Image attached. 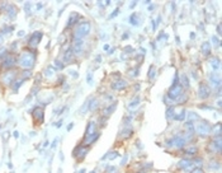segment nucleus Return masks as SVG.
I'll use <instances>...</instances> for the list:
<instances>
[{
  "mask_svg": "<svg viewBox=\"0 0 222 173\" xmlns=\"http://www.w3.org/2000/svg\"><path fill=\"white\" fill-rule=\"evenodd\" d=\"M182 94H183V86L180 84H176V85H172V88L169 89L166 97L173 102V101H176Z\"/></svg>",
  "mask_w": 222,
  "mask_h": 173,
  "instance_id": "7ed1b4c3",
  "label": "nucleus"
},
{
  "mask_svg": "<svg viewBox=\"0 0 222 173\" xmlns=\"http://www.w3.org/2000/svg\"><path fill=\"white\" fill-rule=\"evenodd\" d=\"M79 173H85V169H81V171H80Z\"/></svg>",
  "mask_w": 222,
  "mask_h": 173,
  "instance_id": "58836bf2",
  "label": "nucleus"
},
{
  "mask_svg": "<svg viewBox=\"0 0 222 173\" xmlns=\"http://www.w3.org/2000/svg\"><path fill=\"white\" fill-rule=\"evenodd\" d=\"M54 71H55V69L54 68H47L46 69V77H52V75H54Z\"/></svg>",
  "mask_w": 222,
  "mask_h": 173,
  "instance_id": "f704fd0d",
  "label": "nucleus"
},
{
  "mask_svg": "<svg viewBox=\"0 0 222 173\" xmlns=\"http://www.w3.org/2000/svg\"><path fill=\"white\" fill-rule=\"evenodd\" d=\"M140 102H141V98H140V97H139V95H137V97H135V98H133V99L130 102V104H128V108H130V110H135V108H136L137 106L140 104Z\"/></svg>",
  "mask_w": 222,
  "mask_h": 173,
  "instance_id": "f3484780",
  "label": "nucleus"
},
{
  "mask_svg": "<svg viewBox=\"0 0 222 173\" xmlns=\"http://www.w3.org/2000/svg\"><path fill=\"white\" fill-rule=\"evenodd\" d=\"M202 52H203L204 56H208L209 53H211V43H209V42H203V45H202Z\"/></svg>",
  "mask_w": 222,
  "mask_h": 173,
  "instance_id": "a211bd4d",
  "label": "nucleus"
},
{
  "mask_svg": "<svg viewBox=\"0 0 222 173\" xmlns=\"http://www.w3.org/2000/svg\"><path fill=\"white\" fill-rule=\"evenodd\" d=\"M185 117H187L185 110H182V111L179 112L178 115H175V116H174V120H176V121H183V120H185Z\"/></svg>",
  "mask_w": 222,
  "mask_h": 173,
  "instance_id": "5701e85b",
  "label": "nucleus"
},
{
  "mask_svg": "<svg viewBox=\"0 0 222 173\" xmlns=\"http://www.w3.org/2000/svg\"><path fill=\"white\" fill-rule=\"evenodd\" d=\"M126 86H127V82H126V80H123V79H119V80L114 82V83L112 84V88H113V89H115V91H121V89L126 88Z\"/></svg>",
  "mask_w": 222,
  "mask_h": 173,
  "instance_id": "f8f14e48",
  "label": "nucleus"
},
{
  "mask_svg": "<svg viewBox=\"0 0 222 173\" xmlns=\"http://www.w3.org/2000/svg\"><path fill=\"white\" fill-rule=\"evenodd\" d=\"M180 85L183 86V88H188L189 86V80L187 78V75H182L180 77Z\"/></svg>",
  "mask_w": 222,
  "mask_h": 173,
  "instance_id": "393cba45",
  "label": "nucleus"
},
{
  "mask_svg": "<svg viewBox=\"0 0 222 173\" xmlns=\"http://www.w3.org/2000/svg\"><path fill=\"white\" fill-rule=\"evenodd\" d=\"M72 55H74V50L70 49V50L65 53V61H70V60L72 59Z\"/></svg>",
  "mask_w": 222,
  "mask_h": 173,
  "instance_id": "72a5a7b5",
  "label": "nucleus"
},
{
  "mask_svg": "<svg viewBox=\"0 0 222 173\" xmlns=\"http://www.w3.org/2000/svg\"><path fill=\"white\" fill-rule=\"evenodd\" d=\"M185 127L188 129V131H189L190 134H193V133H194V122L188 121V122L185 124Z\"/></svg>",
  "mask_w": 222,
  "mask_h": 173,
  "instance_id": "2f4dec72",
  "label": "nucleus"
},
{
  "mask_svg": "<svg viewBox=\"0 0 222 173\" xmlns=\"http://www.w3.org/2000/svg\"><path fill=\"white\" fill-rule=\"evenodd\" d=\"M197 151H198V149H197V146H189V148H187L185 150H184V153L187 154V155H196L197 154Z\"/></svg>",
  "mask_w": 222,
  "mask_h": 173,
  "instance_id": "aec40b11",
  "label": "nucleus"
},
{
  "mask_svg": "<svg viewBox=\"0 0 222 173\" xmlns=\"http://www.w3.org/2000/svg\"><path fill=\"white\" fill-rule=\"evenodd\" d=\"M79 14L78 13H72V15H70V19H69V26H72L74 23H76V19H79Z\"/></svg>",
  "mask_w": 222,
  "mask_h": 173,
  "instance_id": "cd10ccee",
  "label": "nucleus"
},
{
  "mask_svg": "<svg viewBox=\"0 0 222 173\" xmlns=\"http://www.w3.org/2000/svg\"><path fill=\"white\" fill-rule=\"evenodd\" d=\"M209 169L211 171H218L220 169V163L218 162H211V164H209Z\"/></svg>",
  "mask_w": 222,
  "mask_h": 173,
  "instance_id": "7c9ffc66",
  "label": "nucleus"
},
{
  "mask_svg": "<svg viewBox=\"0 0 222 173\" xmlns=\"http://www.w3.org/2000/svg\"><path fill=\"white\" fill-rule=\"evenodd\" d=\"M41 38H42V33H41V32H34V33L29 37V45L33 46V47L37 46L38 43L41 42Z\"/></svg>",
  "mask_w": 222,
  "mask_h": 173,
  "instance_id": "9d476101",
  "label": "nucleus"
},
{
  "mask_svg": "<svg viewBox=\"0 0 222 173\" xmlns=\"http://www.w3.org/2000/svg\"><path fill=\"white\" fill-rule=\"evenodd\" d=\"M209 65H211V68L213 69V71L218 70L221 68V62H220V59L218 57H213V59H211L209 61Z\"/></svg>",
  "mask_w": 222,
  "mask_h": 173,
  "instance_id": "4468645a",
  "label": "nucleus"
},
{
  "mask_svg": "<svg viewBox=\"0 0 222 173\" xmlns=\"http://www.w3.org/2000/svg\"><path fill=\"white\" fill-rule=\"evenodd\" d=\"M83 45H84L83 40H76V38H75V43H74V47H72L74 52H75V53H81V51H83Z\"/></svg>",
  "mask_w": 222,
  "mask_h": 173,
  "instance_id": "ddd939ff",
  "label": "nucleus"
},
{
  "mask_svg": "<svg viewBox=\"0 0 222 173\" xmlns=\"http://www.w3.org/2000/svg\"><path fill=\"white\" fill-rule=\"evenodd\" d=\"M174 116H175L174 107H169L166 110V118H168V120H172V118H174Z\"/></svg>",
  "mask_w": 222,
  "mask_h": 173,
  "instance_id": "b1692460",
  "label": "nucleus"
},
{
  "mask_svg": "<svg viewBox=\"0 0 222 173\" xmlns=\"http://www.w3.org/2000/svg\"><path fill=\"white\" fill-rule=\"evenodd\" d=\"M185 139L182 135H175L172 139L168 140V146L170 148H183L185 145Z\"/></svg>",
  "mask_w": 222,
  "mask_h": 173,
  "instance_id": "39448f33",
  "label": "nucleus"
},
{
  "mask_svg": "<svg viewBox=\"0 0 222 173\" xmlns=\"http://www.w3.org/2000/svg\"><path fill=\"white\" fill-rule=\"evenodd\" d=\"M208 79H209V83L213 85V88H221V78L217 73H211L208 75Z\"/></svg>",
  "mask_w": 222,
  "mask_h": 173,
  "instance_id": "6e6552de",
  "label": "nucleus"
},
{
  "mask_svg": "<svg viewBox=\"0 0 222 173\" xmlns=\"http://www.w3.org/2000/svg\"><path fill=\"white\" fill-rule=\"evenodd\" d=\"M178 167L183 171H189V169L193 168V162L190 159H182V160H179Z\"/></svg>",
  "mask_w": 222,
  "mask_h": 173,
  "instance_id": "1a4fd4ad",
  "label": "nucleus"
},
{
  "mask_svg": "<svg viewBox=\"0 0 222 173\" xmlns=\"http://www.w3.org/2000/svg\"><path fill=\"white\" fill-rule=\"evenodd\" d=\"M130 23H131L132 26H139V24H140L139 14H137V13H132L131 17H130Z\"/></svg>",
  "mask_w": 222,
  "mask_h": 173,
  "instance_id": "dca6fc26",
  "label": "nucleus"
},
{
  "mask_svg": "<svg viewBox=\"0 0 222 173\" xmlns=\"http://www.w3.org/2000/svg\"><path fill=\"white\" fill-rule=\"evenodd\" d=\"M115 107H117V104H115V103L113 104V107H112V106H108L107 108H104V111H103V115H104L105 117H108V116H109V115H111V113H112V112H113V111L115 110Z\"/></svg>",
  "mask_w": 222,
  "mask_h": 173,
  "instance_id": "4be33fe9",
  "label": "nucleus"
},
{
  "mask_svg": "<svg viewBox=\"0 0 222 173\" xmlns=\"http://www.w3.org/2000/svg\"><path fill=\"white\" fill-rule=\"evenodd\" d=\"M98 106H99V102L95 99V98H93L91 102H90V104H89V111H95Z\"/></svg>",
  "mask_w": 222,
  "mask_h": 173,
  "instance_id": "a878e982",
  "label": "nucleus"
},
{
  "mask_svg": "<svg viewBox=\"0 0 222 173\" xmlns=\"http://www.w3.org/2000/svg\"><path fill=\"white\" fill-rule=\"evenodd\" d=\"M190 173H204L202 168H193V171L190 172Z\"/></svg>",
  "mask_w": 222,
  "mask_h": 173,
  "instance_id": "e433bc0d",
  "label": "nucleus"
},
{
  "mask_svg": "<svg viewBox=\"0 0 222 173\" xmlns=\"http://www.w3.org/2000/svg\"><path fill=\"white\" fill-rule=\"evenodd\" d=\"M132 133H133V131H132V129H126V130H123V131L121 133V134H124V135H122V136H119V137L127 139V137H130V136H131Z\"/></svg>",
  "mask_w": 222,
  "mask_h": 173,
  "instance_id": "c756f323",
  "label": "nucleus"
},
{
  "mask_svg": "<svg viewBox=\"0 0 222 173\" xmlns=\"http://www.w3.org/2000/svg\"><path fill=\"white\" fill-rule=\"evenodd\" d=\"M87 153H88V146H85V145H79L78 148H75L72 155L75 157V158H78V159H83L84 157H85Z\"/></svg>",
  "mask_w": 222,
  "mask_h": 173,
  "instance_id": "0eeeda50",
  "label": "nucleus"
},
{
  "mask_svg": "<svg viewBox=\"0 0 222 173\" xmlns=\"http://www.w3.org/2000/svg\"><path fill=\"white\" fill-rule=\"evenodd\" d=\"M194 130L197 131V134H198L199 136L206 137V136H208L209 133H211V126H209V124H208L207 121H200V124H198L197 127H194Z\"/></svg>",
  "mask_w": 222,
  "mask_h": 173,
  "instance_id": "20e7f679",
  "label": "nucleus"
},
{
  "mask_svg": "<svg viewBox=\"0 0 222 173\" xmlns=\"http://www.w3.org/2000/svg\"><path fill=\"white\" fill-rule=\"evenodd\" d=\"M188 117H189V121H190V122H194V121L199 120V116H198L196 112H189V113H188Z\"/></svg>",
  "mask_w": 222,
  "mask_h": 173,
  "instance_id": "c85d7f7f",
  "label": "nucleus"
},
{
  "mask_svg": "<svg viewBox=\"0 0 222 173\" xmlns=\"http://www.w3.org/2000/svg\"><path fill=\"white\" fill-rule=\"evenodd\" d=\"M155 75H156V68L150 66V69H149V79H154Z\"/></svg>",
  "mask_w": 222,
  "mask_h": 173,
  "instance_id": "473e14b6",
  "label": "nucleus"
},
{
  "mask_svg": "<svg viewBox=\"0 0 222 173\" xmlns=\"http://www.w3.org/2000/svg\"><path fill=\"white\" fill-rule=\"evenodd\" d=\"M212 42H213V45H216V46H220V40H218L216 36H213V37H212Z\"/></svg>",
  "mask_w": 222,
  "mask_h": 173,
  "instance_id": "c9c22d12",
  "label": "nucleus"
},
{
  "mask_svg": "<svg viewBox=\"0 0 222 173\" xmlns=\"http://www.w3.org/2000/svg\"><path fill=\"white\" fill-rule=\"evenodd\" d=\"M119 157V154L117 153V151H112V153H108L107 155H104L103 157V159H111V160H113V159H115V158H118Z\"/></svg>",
  "mask_w": 222,
  "mask_h": 173,
  "instance_id": "bb28decb",
  "label": "nucleus"
},
{
  "mask_svg": "<svg viewBox=\"0 0 222 173\" xmlns=\"http://www.w3.org/2000/svg\"><path fill=\"white\" fill-rule=\"evenodd\" d=\"M14 65V57L13 56H8V59L3 62V68H10Z\"/></svg>",
  "mask_w": 222,
  "mask_h": 173,
  "instance_id": "412c9836",
  "label": "nucleus"
},
{
  "mask_svg": "<svg viewBox=\"0 0 222 173\" xmlns=\"http://www.w3.org/2000/svg\"><path fill=\"white\" fill-rule=\"evenodd\" d=\"M14 75H15V73L14 71H9V73H6L4 77H3V82L4 83H6V84H9V83H12L13 82V79H14Z\"/></svg>",
  "mask_w": 222,
  "mask_h": 173,
  "instance_id": "2eb2a0df",
  "label": "nucleus"
},
{
  "mask_svg": "<svg viewBox=\"0 0 222 173\" xmlns=\"http://www.w3.org/2000/svg\"><path fill=\"white\" fill-rule=\"evenodd\" d=\"M211 131L213 133L215 136H221V124H216L213 127H211Z\"/></svg>",
  "mask_w": 222,
  "mask_h": 173,
  "instance_id": "6ab92c4d",
  "label": "nucleus"
},
{
  "mask_svg": "<svg viewBox=\"0 0 222 173\" xmlns=\"http://www.w3.org/2000/svg\"><path fill=\"white\" fill-rule=\"evenodd\" d=\"M34 60H36V55H34V53H30V52L24 51L22 53V56H20V59H19V65L22 68L29 69V68L33 66Z\"/></svg>",
  "mask_w": 222,
  "mask_h": 173,
  "instance_id": "f03ea898",
  "label": "nucleus"
},
{
  "mask_svg": "<svg viewBox=\"0 0 222 173\" xmlns=\"http://www.w3.org/2000/svg\"><path fill=\"white\" fill-rule=\"evenodd\" d=\"M217 33H218V35H221V24H218V26H217Z\"/></svg>",
  "mask_w": 222,
  "mask_h": 173,
  "instance_id": "4c0bfd02",
  "label": "nucleus"
},
{
  "mask_svg": "<svg viewBox=\"0 0 222 173\" xmlns=\"http://www.w3.org/2000/svg\"><path fill=\"white\" fill-rule=\"evenodd\" d=\"M198 97L200 99H207L208 97H211V88L208 84L206 83H200L198 86Z\"/></svg>",
  "mask_w": 222,
  "mask_h": 173,
  "instance_id": "423d86ee",
  "label": "nucleus"
},
{
  "mask_svg": "<svg viewBox=\"0 0 222 173\" xmlns=\"http://www.w3.org/2000/svg\"><path fill=\"white\" fill-rule=\"evenodd\" d=\"M91 29V26L89 22H80V23L78 24L76 29H75V33H74V36H75L76 40H83L84 37H87L89 35V32Z\"/></svg>",
  "mask_w": 222,
  "mask_h": 173,
  "instance_id": "f257e3e1",
  "label": "nucleus"
},
{
  "mask_svg": "<svg viewBox=\"0 0 222 173\" xmlns=\"http://www.w3.org/2000/svg\"><path fill=\"white\" fill-rule=\"evenodd\" d=\"M32 116H33V118H34L37 122H42V121H43V110H42V108H39V107L34 108Z\"/></svg>",
  "mask_w": 222,
  "mask_h": 173,
  "instance_id": "9b49d317",
  "label": "nucleus"
}]
</instances>
